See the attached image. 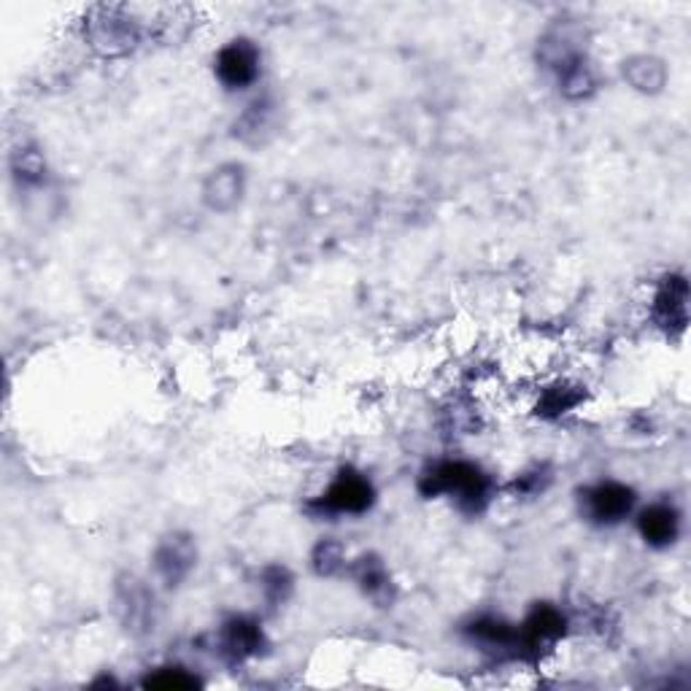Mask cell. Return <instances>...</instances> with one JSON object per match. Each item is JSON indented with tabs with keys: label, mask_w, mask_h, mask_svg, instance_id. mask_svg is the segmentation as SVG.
Masks as SVG:
<instances>
[{
	"label": "cell",
	"mask_w": 691,
	"mask_h": 691,
	"mask_svg": "<svg viewBox=\"0 0 691 691\" xmlns=\"http://www.w3.org/2000/svg\"><path fill=\"white\" fill-rule=\"evenodd\" d=\"M225 640V651L235 656V659H243V656L254 654L259 645V630L257 625L246 619H232L230 625H225L222 632Z\"/></svg>",
	"instance_id": "obj_10"
},
{
	"label": "cell",
	"mask_w": 691,
	"mask_h": 691,
	"mask_svg": "<svg viewBox=\"0 0 691 691\" xmlns=\"http://www.w3.org/2000/svg\"><path fill=\"white\" fill-rule=\"evenodd\" d=\"M373 502V486L365 475L351 473L343 470L336 481L330 484V489L322 495L319 506L327 513H362L367 511Z\"/></svg>",
	"instance_id": "obj_4"
},
{
	"label": "cell",
	"mask_w": 691,
	"mask_h": 691,
	"mask_svg": "<svg viewBox=\"0 0 691 691\" xmlns=\"http://www.w3.org/2000/svg\"><path fill=\"white\" fill-rule=\"evenodd\" d=\"M217 76L228 89H246L259 76V52L252 41H230L217 58Z\"/></svg>",
	"instance_id": "obj_5"
},
{
	"label": "cell",
	"mask_w": 691,
	"mask_h": 691,
	"mask_svg": "<svg viewBox=\"0 0 691 691\" xmlns=\"http://www.w3.org/2000/svg\"><path fill=\"white\" fill-rule=\"evenodd\" d=\"M687 300L689 287L681 276H667L662 287L656 289L654 298V314L659 325L670 327V330H683L687 327Z\"/></svg>",
	"instance_id": "obj_7"
},
{
	"label": "cell",
	"mask_w": 691,
	"mask_h": 691,
	"mask_svg": "<svg viewBox=\"0 0 691 691\" xmlns=\"http://www.w3.org/2000/svg\"><path fill=\"white\" fill-rule=\"evenodd\" d=\"M195 678L192 676H184V670H166L160 672V676L149 678V687H157V689H190L195 687Z\"/></svg>",
	"instance_id": "obj_13"
},
{
	"label": "cell",
	"mask_w": 691,
	"mask_h": 691,
	"mask_svg": "<svg viewBox=\"0 0 691 691\" xmlns=\"http://www.w3.org/2000/svg\"><path fill=\"white\" fill-rule=\"evenodd\" d=\"M422 492L427 497L451 495L470 511H478L489 495V478L475 464L440 462L422 478Z\"/></svg>",
	"instance_id": "obj_1"
},
{
	"label": "cell",
	"mask_w": 691,
	"mask_h": 691,
	"mask_svg": "<svg viewBox=\"0 0 691 691\" xmlns=\"http://www.w3.org/2000/svg\"><path fill=\"white\" fill-rule=\"evenodd\" d=\"M238 192H241V184H238V175L228 173V171H219L217 175H214L211 190H208V195H211L214 206H222L225 208V201H235Z\"/></svg>",
	"instance_id": "obj_12"
},
{
	"label": "cell",
	"mask_w": 691,
	"mask_h": 691,
	"mask_svg": "<svg viewBox=\"0 0 691 691\" xmlns=\"http://www.w3.org/2000/svg\"><path fill=\"white\" fill-rule=\"evenodd\" d=\"M565 632V616L554 608H535L530 619L524 621L521 640L524 648H541V645L554 643Z\"/></svg>",
	"instance_id": "obj_8"
},
{
	"label": "cell",
	"mask_w": 691,
	"mask_h": 691,
	"mask_svg": "<svg viewBox=\"0 0 691 691\" xmlns=\"http://www.w3.org/2000/svg\"><path fill=\"white\" fill-rule=\"evenodd\" d=\"M192 562H195L192 546L186 541H179V537H171V541L157 551V570H160L168 583H179L181 578L190 573Z\"/></svg>",
	"instance_id": "obj_9"
},
{
	"label": "cell",
	"mask_w": 691,
	"mask_h": 691,
	"mask_svg": "<svg viewBox=\"0 0 691 691\" xmlns=\"http://www.w3.org/2000/svg\"><path fill=\"white\" fill-rule=\"evenodd\" d=\"M634 508V492L619 481H603L583 495V511L597 524H616Z\"/></svg>",
	"instance_id": "obj_3"
},
{
	"label": "cell",
	"mask_w": 691,
	"mask_h": 691,
	"mask_svg": "<svg viewBox=\"0 0 691 691\" xmlns=\"http://www.w3.org/2000/svg\"><path fill=\"white\" fill-rule=\"evenodd\" d=\"M638 530L648 546L665 548L670 543H676L678 532H681V517H678V511L672 506L656 502V506L643 508L638 513Z\"/></svg>",
	"instance_id": "obj_6"
},
{
	"label": "cell",
	"mask_w": 691,
	"mask_h": 691,
	"mask_svg": "<svg viewBox=\"0 0 691 691\" xmlns=\"http://www.w3.org/2000/svg\"><path fill=\"white\" fill-rule=\"evenodd\" d=\"M89 41L104 54H122L133 49L138 41V25L130 9H98V20L89 22Z\"/></svg>",
	"instance_id": "obj_2"
},
{
	"label": "cell",
	"mask_w": 691,
	"mask_h": 691,
	"mask_svg": "<svg viewBox=\"0 0 691 691\" xmlns=\"http://www.w3.org/2000/svg\"><path fill=\"white\" fill-rule=\"evenodd\" d=\"M627 73H630V82L634 87L645 89V93L648 89L654 93V89H659L665 84V65L651 58H638L627 68Z\"/></svg>",
	"instance_id": "obj_11"
}]
</instances>
